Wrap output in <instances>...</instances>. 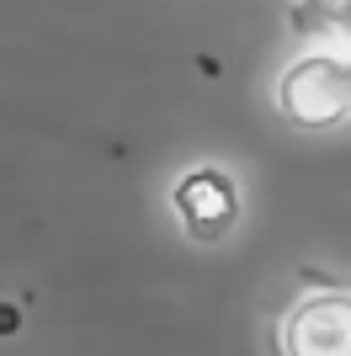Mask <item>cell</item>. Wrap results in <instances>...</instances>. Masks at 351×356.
I'll list each match as a JSON object with an SVG mask.
<instances>
[{"label": "cell", "mask_w": 351, "mask_h": 356, "mask_svg": "<svg viewBox=\"0 0 351 356\" xmlns=\"http://www.w3.org/2000/svg\"><path fill=\"white\" fill-rule=\"evenodd\" d=\"M292 32L325 54H351V0H292Z\"/></svg>", "instance_id": "obj_4"}, {"label": "cell", "mask_w": 351, "mask_h": 356, "mask_svg": "<svg viewBox=\"0 0 351 356\" xmlns=\"http://www.w3.org/2000/svg\"><path fill=\"white\" fill-rule=\"evenodd\" d=\"M11 325H16V314H11V309H0V330H11Z\"/></svg>", "instance_id": "obj_5"}, {"label": "cell", "mask_w": 351, "mask_h": 356, "mask_svg": "<svg viewBox=\"0 0 351 356\" xmlns=\"http://www.w3.org/2000/svg\"><path fill=\"white\" fill-rule=\"evenodd\" d=\"M277 356H351V287H309L277 319Z\"/></svg>", "instance_id": "obj_3"}, {"label": "cell", "mask_w": 351, "mask_h": 356, "mask_svg": "<svg viewBox=\"0 0 351 356\" xmlns=\"http://www.w3.org/2000/svg\"><path fill=\"white\" fill-rule=\"evenodd\" d=\"M171 213L192 245H224L245 218L240 181L224 165H187L171 181Z\"/></svg>", "instance_id": "obj_2"}, {"label": "cell", "mask_w": 351, "mask_h": 356, "mask_svg": "<svg viewBox=\"0 0 351 356\" xmlns=\"http://www.w3.org/2000/svg\"><path fill=\"white\" fill-rule=\"evenodd\" d=\"M277 118L304 134H330L341 122H351V54H298L288 70L277 74Z\"/></svg>", "instance_id": "obj_1"}]
</instances>
